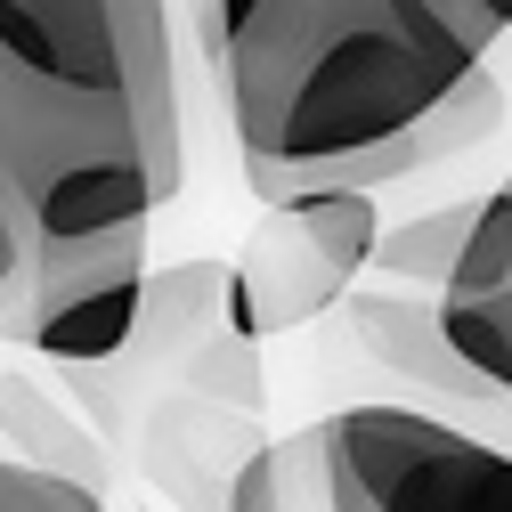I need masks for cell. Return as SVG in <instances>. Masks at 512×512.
Masks as SVG:
<instances>
[{"instance_id":"obj_1","label":"cell","mask_w":512,"mask_h":512,"mask_svg":"<svg viewBox=\"0 0 512 512\" xmlns=\"http://www.w3.org/2000/svg\"><path fill=\"white\" fill-rule=\"evenodd\" d=\"M204 49L261 204L415 131L488 66L431 0H204Z\"/></svg>"},{"instance_id":"obj_2","label":"cell","mask_w":512,"mask_h":512,"mask_svg":"<svg viewBox=\"0 0 512 512\" xmlns=\"http://www.w3.org/2000/svg\"><path fill=\"white\" fill-rule=\"evenodd\" d=\"M0 179L33 244L147 236L163 196L139 155L106 0H0Z\"/></svg>"},{"instance_id":"obj_3","label":"cell","mask_w":512,"mask_h":512,"mask_svg":"<svg viewBox=\"0 0 512 512\" xmlns=\"http://www.w3.org/2000/svg\"><path fill=\"white\" fill-rule=\"evenodd\" d=\"M285 512H512V447L431 407H342L277 439Z\"/></svg>"},{"instance_id":"obj_4","label":"cell","mask_w":512,"mask_h":512,"mask_svg":"<svg viewBox=\"0 0 512 512\" xmlns=\"http://www.w3.org/2000/svg\"><path fill=\"white\" fill-rule=\"evenodd\" d=\"M382 244V204L350 187H317V196L261 204L244 252L228 261V326L261 350L277 334H301L309 317L342 309L358 269Z\"/></svg>"},{"instance_id":"obj_5","label":"cell","mask_w":512,"mask_h":512,"mask_svg":"<svg viewBox=\"0 0 512 512\" xmlns=\"http://www.w3.org/2000/svg\"><path fill=\"white\" fill-rule=\"evenodd\" d=\"M147 236H98V244H33V317L25 342L49 366H106L131 350L139 293H147Z\"/></svg>"},{"instance_id":"obj_6","label":"cell","mask_w":512,"mask_h":512,"mask_svg":"<svg viewBox=\"0 0 512 512\" xmlns=\"http://www.w3.org/2000/svg\"><path fill=\"white\" fill-rule=\"evenodd\" d=\"M342 334L391 374V382H415V391H431L439 407H447V423H464L472 439H488V447H504L496 439V423L512 415V399H496L488 382L447 350V326H439V301L431 293H399V285H350L342 293ZM431 407V415H439Z\"/></svg>"},{"instance_id":"obj_7","label":"cell","mask_w":512,"mask_h":512,"mask_svg":"<svg viewBox=\"0 0 512 512\" xmlns=\"http://www.w3.org/2000/svg\"><path fill=\"white\" fill-rule=\"evenodd\" d=\"M139 447V472L179 504V512H228L236 472L261 456V415H228L212 399H187V391H155L131 423Z\"/></svg>"},{"instance_id":"obj_8","label":"cell","mask_w":512,"mask_h":512,"mask_svg":"<svg viewBox=\"0 0 512 512\" xmlns=\"http://www.w3.org/2000/svg\"><path fill=\"white\" fill-rule=\"evenodd\" d=\"M504 82L480 66L456 98H447L439 114H423L415 131H399V139H382V147H366V155H350V163H326V171H309L293 196H317V187H350V196H374V187H399V179H415V171H439V163H456V155H472L480 139H496L504 131Z\"/></svg>"},{"instance_id":"obj_9","label":"cell","mask_w":512,"mask_h":512,"mask_svg":"<svg viewBox=\"0 0 512 512\" xmlns=\"http://www.w3.org/2000/svg\"><path fill=\"white\" fill-rule=\"evenodd\" d=\"M114 49L131 74V122H139V155L155 196L171 204L187 179V131H179V57H171V0H106Z\"/></svg>"},{"instance_id":"obj_10","label":"cell","mask_w":512,"mask_h":512,"mask_svg":"<svg viewBox=\"0 0 512 512\" xmlns=\"http://www.w3.org/2000/svg\"><path fill=\"white\" fill-rule=\"evenodd\" d=\"M0 431H9L17 464L49 472V480H74L90 496H106V456H98V431L74 423L49 391H33L25 374H0Z\"/></svg>"},{"instance_id":"obj_11","label":"cell","mask_w":512,"mask_h":512,"mask_svg":"<svg viewBox=\"0 0 512 512\" xmlns=\"http://www.w3.org/2000/svg\"><path fill=\"white\" fill-rule=\"evenodd\" d=\"M472 220H480V196H456V204H439V212H415V220H399V228H382V244H374V277L382 285H399V293H447L456 285V261H464V236H472Z\"/></svg>"},{"instance_id":"obj_12","label":"cell","mask_w":512,"mask_h":512,"mask_svg":"<svg viewBox=\"0 0 512 512\" xmlns=\"http://www.w3.org/2000/svg\"><path fill=\"white\" fill-rule=\"evenodd\" d=\"M439 326H447V350H456L496 399H512V285L496 301H439Z\"/></svg>"},{"instance_id":"obj_13","label":"cell","mask_w":512,"mask_h":512,"mask_svg":"<svg viewBox=\"0 0 512 512\" xmlns=\"http://www.w3.org/2000/svg\"><path fill=\"white\" fill-rule=\"evenodd\" d=\"M25 317H33V220L17 187L0 179V342H25Z\"/></svg>"},{"instance_id":"obj_14","label":"cell","mask_w":512,"mask_h":512,"mask_svg":"<svg viewBox=\"0 0 512 512\" xmlns=\"http://www.w3.org/2000/svg\"><path fill=\"white\" fill-rule=\"evenodd\" d=\"M0 512H106V496L74 488V480H49L17 456H0Z\"/></svg>"},{"instance_id":"obj_15","label":"cell","mask_w":512,"mask_h":512,"mask_svg":"<svg viewBox=\"0 0 512 512\" xmlns=\"http://www.w3.org/2000/svg\"><path fill=\"white\" fill-rule=\"evenodd\" d=\"M228 512H285L277 504V439L252 456L244 472H236V488H228Z\"/></svg>"}]
</instances>
